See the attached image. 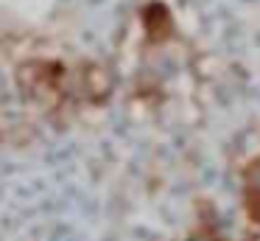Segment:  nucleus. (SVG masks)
Instances as JSON below:
<instances>
[{
	"instance_id": "nucleus-1",
	"label": "nucleus",
	"mask_w": 260,
	"mask_h": 241,
	"mask_svg": "<svg viewBox=\"0 0 260 241\" xmlns=\"http://www.w3.org/2000/svg\"><path fill=\"white\" fill-rule=\"evenodd\" d=\"M246 213L260 222V191H246Z\"/></svg>"
},
{
	"instance_id": "nucleus-2",
	"label": "nucleus",
	"mask_w": 260,
	"mask_h": 241,
	"mask_svg": "<svg viewBox=\"0 0 260 241\" xmlns=\"http://www.w3.org/2000/svg\"><path fill=\"white\" fill-rule=\"evenodd\" d=\"M246 182H249V191H260V160H254L246 168Z\"/></svg>"
}]
</instances>
